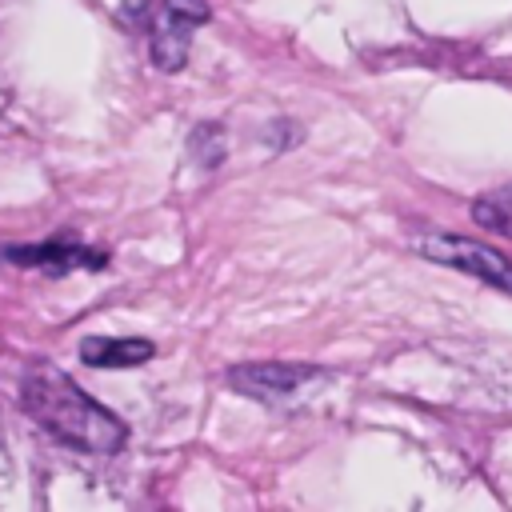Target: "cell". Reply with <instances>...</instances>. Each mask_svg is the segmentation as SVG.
Wrapping results in <instances>:
<instances>
[{
	"label": "cell",
	"mask_w": 512,
	"mask_h": 512,
	"mask_svg": "<svg viewBox=\"0 0 512 512\" xmlns=\"http://www.w3.org/2000/svg\"><path fill=\"white\" fill-rule=\"evenodd\" d=\"M20 408L60 444L92 456H116L128 440V428L116 412L84 396L60 368L32 364L20 380Z\"/></svg>",
	"instance_id": "1"
},
{
	"label": "cell",
	"mask_w": 512,
	"mask_h": 512,
	"mask_svg": "<svg viewBox=\"0 0 512 512\" xmlns=\"http://www.w3.org/2000/svg\"><path fill=\"white\" fill-rule=\"evenodd\" d=\"M416 248L432 264L468 272V276H476V280H484L500 292H512V260L500 256L496 248L480 244V240H468V236H456V232H432V236L416 240Z\"/></svg>",
	"instance_id": "2"
},
{
	"label": "cell",
	"mask_w": 512,
	"mask_h": 512,
	"mask_svg": "<svg viewBox=\"0 0 512 512\" xmlns=\"http://www.w3.org/2000/svg\"><path fill=\"white\" fill-rule=\"evenodd\" d=\"M208 20V8L200 0H164L152 12V60L160 72H176L188 60L192 32Z\"/></svg>",
	"instance_id": "3"
},
{
	"label": "cell",
	"mask_w": 512,
	"mask_h": 512,
	"mask_svg": "<svg viewBox=\"0 0 512 512\" xmlns=\"http://www.w3.org/2000/svg\"><path fill=\"white\" fill-rule=\"evenodd\" d=\"M316 376H320L316 364H292V360H260V364L228 368V384L240 396H252V400H284Z\"/></svg>",
	"instance_id": "4"
},
{
	"label": "cell",
	"mask_w": 512,
	"mask_h": 512,
	"mask_svg": "<svg viewBox=\"0 0 512 512\" xmlns=\"http://www.w3.org/2000/svg\"><path fill=\"white\" fill-rule=\"evenodd\" d=\"M12 264L24 268H44L52 276L76 272V268H104V252L80 248V244H24V248H8L4 252Z\"/></svg>",
	"instance_id": "5"
},
{
	"label": "cell",
	"mask_w": 512,
	"mask_h": 512,
	"mask_svg": "<svg viewBox=\"0 0 512 512\" xmlns=\"http://www.w3.org/2000/svg\"><path fill=\"white\" fill-rule=\"evenodd\" d=\"M152 356H156V344L140 340V336H124V340L84 336L80 340V360L92 364V368H136V364H144Z\"/></svg>",
	"instance_id": "6"
},
{
	"label": "cell",
	"mask_w": 512,
	"mask_h": 512,
	"mask_svg": "<svg viewBox=\"0 0 512 512\" xmlns=\"http://www.w3.org/2000/svg\"><path fill=\"white\" fill-rule=\"evenodd\" d=\"M472 220H476L480 228L500 232V236L512 240V184H504V188L480 196V200L472 204Z\"/></svg>",
	"instance_id": "7"
},
{
	"label": "cell",
	"mask_w": 512,
	"mask_h": 512,
	"mask_svg": "<svg viewBox=\"0 0 512 512\" xmlns=\"http://www.w3.org/2000/svg\"><path fill=\"white\" fill-rule=\"evenodd\" d=\"M124 8H128V12H144V8H148V0H124Z\"/></svg>",
	"instance_id": "8"
}]
</instances>
